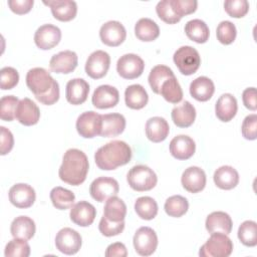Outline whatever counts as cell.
Instances as JSON below:
<instances>
[{
    "label": "cell",
    "mask_w": 257,
    "mask_h": 257,
    "mask_svg": "<svg viewBox=\"0 0 257 257\" xmlns=\"http://www.w3.org/2000/svg\"><path fill=\"white\" fill-rule=\"evenodd\" d=\"M174 75L175 74H174L173 70L167 65L159 64V65L154 66L149 74V77H148L149 84H150L152 90L155 93L160 94V90H161V86H162L163 82Z\"/></svg>",
    "instance_id": "obj_37"
},
{
    "label": "cell",
    "mask_w": 257,
    "mask_h": 257,
    "mask_svg": "<svg viewBox=\"0 0 257 257\" xmlns=\"http://www.w3.org/2000/svg\"><path fill=\"white\" fill-rule=\"evenodd\" d=\"M104 255L106 257H125L127 255L126 247L120 242L112 243L107 246Z\"/></svg>",
    "instance_id": "obj_54"
},
{
    "label": "cell",
    "mask_w": 257,
    "mask_h": 257,
    "mask_svg": "<svg viewBox=\"0 0 257 257\" xmlns=\"http://www.w3.org/2000/svg\"><path fill=\"white\" fill-rule=\"evenodd\" d=\"M102 125L100 137L102 138H113L117 137L125 128V118L122 114L117 112L101 114Z\"/></svg>",
    "instance_id": "obj_24"
},
{
    "label": "cell",
    "mask_w": 257,
    "mask_h": 257,
    "mask_svg": "<svg viewBox=\"0 0 257 257\" xmlns=\"http://www.w3.org/2000/svg\"><path fill=\"white\" fill-rule=\"evenodd\" d=\"M214 92V82L207 76H199L190 84V94L198 101L209 100L213 96Z\"/></svg>",
    "instance_id": "obj_28"
},
{
    "label": "cell",
    "mask_w": 257,
    "mask_h": 257,
    "mask_svg": "<svg viewBox=\"0 0 257 257\" xmlns=\"http://www.w3.org/2000/svg\"><path fill=\"white\" fill-rule=\"evenodd\" d=\"M158 204L152 197H140L135 202V211L143 220H153L158 214Z\"/></svg>",
    "instance_id": "obj_38"
},
{
    "label": "cell",
    "mask_w": 257,
    "mask_h": 257,
    "mask_svg": "<svg viewBox=\"0 0 257 257\" xmlns=\"http://www.w3.org/2000/svg\"><path fill=\"white\" fill-rule=\"evenodd\" d=\"M102 125L101 114L88 110L82 112L76 119V131L84 139H92L100 135Z\"/></svg>",
    "instance_id": "obj_7"
},
{
    "label": "cell",
    "mask_w": 257,
    "mask_h": 257,
    "mask_svg": "<svg viewBox=\"0 0 257 257\" xmlns=\"http://www.w3.org/2000/svg\"><path fill=\"white\" fill-rule=\"evenodd\" d=\"M135 34L141 41L151 42L159 37L160 28L154 20L150 18H141L135 25Z\"/></svg>",
    "instance_id": "obj_33"
},
{
    "label": "cell",
    "mask_w": 257,
    "mask_h": 257,
    "mask_svg": "<svg viewBox=\"0 0 257 257\" xmlns=\"http://www.w3.org/2000/svg\"><path fill=\"white\" fill-rule=\"evenodd\" d=\"M238 239L247 247L257 245V224L255 221H244L238 228Z\"/></svg>",
    "instance_id": "obj_41"
},
{
    "label": "cell",
    "mask_w": 257,
    "mask_h": 257,
    "mask_svg": "<svg viewBox=\"0 0 257 257\" xmlns=\"http://www.w3.org/2000/svg\"><path fill=\"white\" fill-rule=\"evenodd\" d=\"M185 33L189 39L197 43H205L210 36L208 25L201 19H193L186 23Z\"/></svg>",
    "instance_id": "obj_35"
},
{
    "label": "cell",
    "mask_w": 257,
    "mask_h": 257,
    "mask_svg": "<svg viewBox=\"0 0 257 257\" xmlns=\"http://www.w3.org/2000/svg\"><path fill=\"white\" fill-rule=\"evenodd\" d=\"M196 144L192 138L186 135L175 137L170 143V153L177 160H188L195 154Z\"/></svg>",
    "instance_id": "obj_23"
},
{
    "label": "cell",
    "mask_w": 257,
    "mask_h": 257,
    "mask_svg": "<svg viewBox=\"0 0 257 257\" xmlns=\"http://www.w3.org/2000/svg\"><path fill=\"white\" fill-rule=\"evenodd\" d=\"M19 99L14 95L2 96L0 100V117L5 121H12L15 118L16 108Z\"/></svg>",
    "instance_id": "obj_44"
},
{
    "label": "cell",
    "mask_w": 257,
    "mask_h": 257,
    "mask_svg": "<svg viewBox=\"0 0 257 257\" xmlns=\"http://www.w3.org/2000/svg\"><path fill=\"white\" fill-rule=\"evenodd\" d=\"M99 37L103 44L110 47H116L125 40L126 30L119 21L110 20L101 25L99 29Z\"/></svg>",
    "instance_id": "obj_13"
},
{
    "label": "cell",
    "mask_w": 257,
    "mask_h": 257,
    "mask_svg": "<svg viewBox=\"0 0 257 257\" xmlns=\"http://www.w3.org/2000/svg\"><path fill=\"white\" fill-rule=\"evenodd\" d=\"M1 137H0V155L5 156L11 152L14 146V138L12 133L5 126H1Z\"/></svg>",
    "instance_id": "obj_51"
},
{
    "label": "cell",
    "mask_w": 257,
    "mask_h": 257,
    "mask_svg": "<svg viewBox=\"0 0 257 257\" xmlns=\"http://www.w3.org/2000/svg\"><path fill=\"white\" fill-rule=\"evenodd\" d=\"M61 39V30L53 24H43L34 33V42L42 50L55 47Z\"/></svg>",
    "instance_id": "obj_15"
},
{
    "label": "cell",
    "mask_w": 257,
    "mask_h": 257,
    "mask_svg": "<svg viewBox=\"0 0 257 257\" xmlns=\"http://www.w3.org/2000/svg\"><path fill=\"white\" fill-rule=\"evenodd\" d=\"M174 63L184 75L194 74L200 67L201 56L192 46L185 45L178 48L173 56Z\"/></svg>",
    "instance_id": "obj_6"
},
{
    "label": "cell",
    "mask_w": 257,
    "mask_h": 257,
    "mask_svg": "<svg viewBox=\"0 0 257 257\" xmlns=\"http://www.w3.org/2000/svg\"><path fill=\"white\" fill-rule=\"evenodd\" d=\"M207 178L204 170L196 166L187 168L183 172L181 178L183 188L192 194H196L204 190Z\"/></svg>",
    "instance_id": "obj_17"
},
{
    "label": "cell",
    "mask_w": 257,
    "mask_h": 257,
    "mask_svg": "<svg viewBox=\"0 0 257 257\" xmlns=\"http://www.w3.org/2000/svg\"><path fill=\"white\" fill-rule=\"evenodd\" d=\"M238 103L236 97L231 93L222 94L216 101L215 113L216 116L224 122H228L236 115Z\"/></svg>",
    "instance_id": "obj_26"
},
{
    "label": "cell",
    "mask_w": 257,
    "mask_h": 257,
    "mask_svg": "<svg viewBox=\"0 0 257 257\" xmlns=\"http://www.w3.org/2000/svg\"><path fill=\"white\" fill-rule=\"evenodd\" d=\"M69 217L75 225L88 227L93 223L96 217V209L92 204L86 201H79L70 208Z\"/></svg>",
    "instance_id": "obj_18"
},
{
    "label": "cell",
    "mask_w": 257,
    "mask_h": 257,
    "mask_svg": "<svg viewBox=\"0 0 257 257\" xmlns=\"http://www.w3.org/2000/svg\"><path fill=\"white\" fill-rule=\"evenodd\" d=\"M4 254L6 257H28L30 255V246L27 240L14 238L6 244Z\"/></svg>",
    "instance_id": "obj_42"
},
{
    "label": "cell",
    "mask_w": 257,
    "mask_h": 257,
    "mask_svg": "<svg viewBox=\"0 0 257 257\" xmlns=\"http://www.w3.org/2000/svg\"><path fill=\"white\" fill-rule=\"evenodd\" d=\"M10 203L19 209L30 208L36 199L34 189L24 183H18L13 185L8 193Z\"/></svg>",
    "instance_id": "obj_14"
},
{
    "label": "cell",
    "mask_w": 257,
    "mask_h": 257,
    "mask_svg": "<svg viewBox=\"0 0 257 257\" xmlns=\"http://www.w3.org/2000/svg\"><path fill=\"white\" fill-rule=\"evenodd\" d=\"M233 251V242L224 233H212L199 250L201 257H228Z\"/></svg>",
    "instance_id": "obj_5"
},
{
    "label": "cell",
    "mask_w": 257,
    "mask_h": 257,
    "mask_svg": "<svg viewBox=\"0 0 257 257\" xmlns=\"http://www.w3.org/2000/svg\"><path fill=\"white\" fill-rule=\"evenodd\" d=\"M50 200L56 209L66 210L73 206L75 195L70 190L57 186L50 191Z\"/></svg>",
    "instance_id": "obj_36"
},
{
    "label": "cell",
    "mask_w": 257,
    "mask_h": 257,
    "mask_svg": "<svg viewBox=\"0 0 257 257\" xmlns=\"http://www.w3.org/2000/svg\"><path fill=\"white\" fill-rule=\"evenodd\" d=\"M110 65V56L103 50H95L85 62V72L92 79H99L106 75Z\"/></svg>",
    "instance_id": "obj_12"
},
{
    "label": "cell",
    "mask_w": 257,
    "mask_h": 257,
    "mask_svg": "<svg viewBox=\"0 0 257 257\" xmlns=\"http://www.w3.org/2000/svg\"><path fill=\"white\" fill-rule=\"evenodd\" d=\"M126 181L133 190L137 192H145L156 187L158 177L150 167L145 165H137L128 171Z\"/></svg>",
    "instance_id": "obj_4"
},
{
    "label": "cell",
    "mask_w": 257,
    "mask_h": 257,
    "mask_svg": "<svg viewBox=\"0 0 257 257\" xmlns=\"http://www.w3.org/2000/svg\"><path fill=\"white\" fill-rule=\"evenodd\" d=\"M46 6H49L53 17L59 21L67 22L75 18L77 13V4L71 0H51L43 1Z\"/></svg>",
    "instance_id": "obj_22"
},
{
    "label": "cell",
    "mask_w": 257,
    "mask_h": 257,
    "mask_svg": "<svg viewBox=\"0 0 257 257\" xmlns=\"http://www.w3.org/2000/svg\"><path fill=\"white\" fill-rule=\"evenodd\" d=\"M119 100L118 90L111 85L102 84L95 88L91 96L93 106L99 109L114 107Z\"/></svg>",
    "instance_id": "obj_16"
},
{
    "label": "cell",
    "mask_w": 257,
    "mask_h": 257,
    "mask_svg": "<svg viewBox=\"0 0 257 257\" xmlns=\"http://www.w3.org/2000/svg\"><path fill=\"white\" fill-rule=\"evenodd\" d=\"M171 5L179 17L194 13L197 10L198 2L195 0H171Z\"/></svg>",
    "instance_id": "obj_49"
},
{
    "label": "cell",
    "mask_w": 257,
    "mask_h": 257,
    "mask_svg": "<svg viewBox=\"0 0 257 257\" xmlns=\"http://www.w3.org/2000/svg\"><path fill=\"white\" fill-rule=\"evenodd\" d=\"M78 63L77 54L71 50L60 51L54 54L49 61L50 70L55 73L68 74L72 72Z\"/></svg>",
    "instance_id": "obj_19"
},
{
    "label": "cell",
    "mask_w": 257,
    "mask_h": 257,
    "mask_svg": "<svg viewBox=\"0 0 257 257\" xmlns=\"http://www.w3.org/2000/svg\"><path fill=\"white\" fill-rule=\"evenodd\" d=\"M15 118L23 125H34L40 118L39 107L33 100L28 97H24L18 102Z\"/></svg>",
    "instance_id": "obj_20"
},
{
    "label": "cell",
    "mask_w": 257,
    "mask_h": 257,
    "mask_svg": "<svg viewBox=\"0 0 257 257\" xmlns=\"http://www.w3.org/2000/svg\"><path fill=\"white\" fill-rule=\"evenodd\" d=\"M164 209L167 215L170 217L180 218L187 213L189 209V203L185 197L181 195H174L166 200Z\"/></svg>",
    "instance_id": "obj_40"
},
{
    "label": "cell",
    "mask_w": 257,
    "mask_h": 257,
    "mask_svg": "<svg viewBox=\"0 0 257 257\" xmlns=\"http://www.w3.org/2000/svg\"><path fill=\"white\" fill-rule=\"evenodd\" d=\"M174 123L179 127H189L191 126L196 118V108L188 100L184 101L182 104L175 106L171 113Z\"/></svg>",
    "instance_id": "obj_29"
},
{
    "label": "cell",
    "mask_w": 257,
    "mask_h": 257,
    "mask_svg": "<svg viewBox=\"0 0 257 257\" xmlns=\"http://www.w3.org/2000/svg\"><path fill=\"white\" fill-rule=\"evenodd\" d=\"M205 226L210 234L224 233L228 235L232 231L233 222L229 214L222 211H216L207 216Z\"/></svg>",
    "instance_id": "obj_25"
},
{
    "label": "cell",
    "mask_w": 257,
    "mask_h": 257,
    "mask_svg": "<svg viewBox=\"0 0 257 257\" xmlns=\"http://www.w3.org/2000/svg\"><path fill=\"white\" fill-rule=\"evenodd\" d=\"M36 226L34 221L27 216L16 217L10 226V232L14 238L30 240L34 236Z\"/></svg>",
    "instance_id": "obj_32"
},
{
    "label": "cell",
    "mask_w": 257,
    "mask_h": 257,
    "mask_svg": "<svg viewBox=\"0 0 257 257\" xmlns=\"http://www.w3.org/2000/svg\"><path fill=\"white\" fill-rule=\"evenodd\" d=\"M26 85L42 104L51 105L59 99V84L45 68L29 69L26 74Z\"/></svg>",
    "instance_id": "obj_1"
},
{
    "label": "cell",
    "mask_w": 257,
    "mask_h": 257,
    "mask_svg": "<svg viewBox=\"0 0 257 257\" xmlns=\"http://www.w3.org/2000/svg\"><path fill=\"white\" fill-rule=\"evenodd\" d=\"M124 101L127 107L132 109H141L147 105L149 95L143 85L132 84L124 90Z\"/></svg>",
    "instance_id": "obj_31"
},
{
    "label": "cell",
    "mask_w": 257,
    "mask_h": 257,
    "mask_svg": "<svg viewBox=\"0 0 257 257\" xmlns=\"http://www.w3.org/2000/svg\"><path fill=\"white\" fill-rule=\"evenodd\" d=\"M136 252L141 256H151L158 247L157 233L150 227L139 228L133 238Z\"/></svg>",
    "instance_id": "obj_8"
},
{
    "label": "cell",
    "mask_w": 257,
    "mask_h": 257,
    "mask_svg": "<svg viewBox=\"0 0 257 257\" xmlns=\"http://www.w3.org/2000/svg\"><path fill=\"white\" fill-rule=\"evenodd\" d=\"M147 138L153 143H161L165 141L170 133L168 121L161 116L150 117L145 126Z\"/></svg>",
    "instance_id": "obj_27"
},
{
    "label": "cell",
    "mask_w": 257,
    "mask_h": 257,
    "mask_svg": "<svg viewBox=\"0 0 257 257\" xmlns=\"http://www.w3.org/2000/svg\"><path fill=\"white\" fill-rule=\"evenodd\" d=\"M160 94L170 103H179L183 99V90L175 75L163 82Z\"/></svg>",
    "instance_id": "obj_39"
},
{
    "label": "cell",
    "mask_w": 257,
    "mask_h": 257,
    "mask_svg": "<svg viewBox=\"0 0 257 257\" xmlns=\"http://www.w3.org/2000/svg\"><path fill=\"white\" fill-rule=\"evenodd\" d=\"M145 69L144 60L135 53L120 56L116 62V71L124 79H135L142 75Z\"/></svg>",
    "instance_id": "obj_10"
},
{
    "label": "cell",
    "mask_w": 257,
    "mask_h": 257,
    "mask_svg": "<svg viewBox=\"0 0 257 257\" xmlns=\"http://www.w3.org/2000/svg\"><path fill=\"white\" fill-rule=\"evenodd\" d=\"M242 136L249 141H254L257 138V115L255 113L247 115L241 126Z\"/></svg>",
    "instance_id": "obj_50"
},
{
    "label": "cell",
    "mask_w": 257,
    "mask_h": 257,
    "mask_svg": "<svg viewBox=\"0 0 257 257\" xmlns=\"http://www.w3.org/2000/svg\"><path fill=\"white\" fill-rule=\"evenodd\" d=\"M156 12L159 18L168 24H175L182 19L175 13L171 5V0H163L158 2L156 6Z\"/></svg>",
    "instance_id": "obj_45"
},
{
    "label": "cell",
    "mask_w": 257,
    "mask_h": 257,
    "mask_svg": "<svg viewBox=\"0 0 257 257\" xmlns=\"http://www.w3.org/2000/svg\"><path fill=\"white\" fill-rule=\"evenodd\" d=\"M132 149L123 141H111L100 147L94 154L96 166L103 171L115 170L130 163Z\"/></svg>",
    "instance_id": "obj_3"
},
{
    "label": "cell",
    "mask_w": 257,
    "mask_h": 257,
    "mask_svg": "<svg viewBox=\"0 0 257 257\" xmlns=\"http://www.w3.org/2000/svg\"><path fill=\"white\" fill-rule=\"evenodd\" d=\"M242 100L243 104L246 108L255 111L257 109V96H256V88L255 87H248L244 89L242 93Z\"/></svg>",
    "instance_id": "obj_53"
},
{
    "label": "cell",
    "mask_w": 257,
    "mask_h": 257,
    "mask_svg": "<svg viewBox=\"0 0 257 257\" xmlns=\"http://www.w3.org/2000/svg\"><path fill=\"white\" fill-rule=\"evenodd\" d=\"M237 35L236 26L228 20L221 21L216 29V36L220 43L224 45H229L234 42Z\"/></svg>",
    "instance_id": "obj_43"
},
{
    "label": "cell",
    "mask_w": 257,
    "mask_h": 257,
    "mask_svg": "<svg viewBox=\"0 0 257 257\" xmlns=\"http://www.w3.org/2000/svg\"><path fill=\"white\" fill-rule=\"evenodd\" d=\"M88 93L89 84L83 78H72L66 84L65 97L70 104H82L87 99Z\"/></svg>",
    "instance_id": "obj_21"
},
{
    "label": "cell",
    "mask_w": 257,
    "mask_h": 257,
    "mask_svg": "<svg viewBox=\"0 0 257 257\" xmlns=\"http://www.w3.org/2000/svg\"><path fill=\"white\" fill-rule=\"evenodd\" d=\"M88 169L86 155L78 149H69L63 155L58 176L62 182L70 186H79L85 181Z\"/></svg>",
    "instance_id": "obj_2"
},
{
    "label": "cell",
    "mask_w": 257,
    "mask_h": 257,
    "mask_svg": "<svg viewBox=\"0 0 257 257\" xmlns=\"http://www.w3.org/2000/svg\"><path fill=\"white\" fill-rule=\"evenodd\" d=\"M82 245L80 234L68 227L62 228L55 236L56 249L66 255L76 254Z\"/></svg>",
    "instance_id": "obj_9"
},
{
    "label": "cell",
    "mask_w": 257,
    "mask_h": 257,
    "mask_svg": "<svg viewBox=\"0 0 257 257\" xmlns=\"http://www.w3.org/2000/svg\"><path fill=\"white\" fill-rule=\"evenodd\" d=\"M119 191L118 183L110 177H98L92 181L89 187V193L92 199L101 203L108 198L116 196Z\"/></svg>",
    "instance_id": "obj_11"
},
{
    "label": "cell",
    "mask_w": 257,
    "mask_h": 257,
    "mask_svg": "<svg viewBox=\"0 0 257 257\" xmlns=\"http://www.w3.org/2000/svg\"><path fill=\"white\" fill-rule=\"evenodd\" d=\"M224 9L230 17L242 18L249 11L247 0H227L224 2Z\"/></svg>",
    "instance_id": "obj_46"
},
{
    "label": "cell",
    "mask_w": 257,
    "mask_h": 257,
    "mask_svg": "<svg viewBox=\"0 0 257 257\" xmlns=\"http://www.w3.org/2000/svg\"><path fill=\"white\" fill-rule=\"evenodd\" d=\"M103 216L111 222L124 221L126 216V206L124 202L116 196L108 198L104 204Z\"/></svg>",
    "instance_id": "obj_34"
},
{
    "label": "cell",
    "mask_w": 257,
    "mask_h": 257,
    "mask_svg": "<svg viewBox=\"0 0 257 257\" xmlns=\"http://www.w3.org/2000/svg\"><path fill=\"white\" fill-rule=\"evenodd\" d=\"M19 81L18 71L11 67L5 66L0 70V87L2 90L12 89L17 85Z\"/></svg>",
    "instance_id": "obj_47"
},
{
    "label": "cell",
    "mask_w": 257,
    "mask_h": 257,
    "mask_svg": "<svg viewBox=\"0 0 257 257\" xmlns=\"http://www.w3.org/2000/svg\"><path fill=\"white\" fill-rule=\"evenodd\" d=\"M33 0H9L8 6L12 12L18 15L28 13L33 7Z\"/></svg>",
    "instance_id": "obj_52"
},
{
    "label": "cell",
    "mask_w": 257,
    "mask_h": 257,
    "mask_svg": "<svg viewBox=\"0 0 257 257\" xmlns=\"http://www.w3.org/2000/svg\"><path fill=\"white\" fill-rule=\"evenodd\" d=\"M215 185L222 190H232L239 183V174L231 166H222L218 168L213 176Z\"/></svg>",
    "instance_id": "obj_30"
},
{
    "label": "cell",
    "mask_w": 257,
    "mask_h": 257,
    "mask_svg": "<svg viewBox=\"0 0 257 257\" xmlns=\"http://www.w3.org/2000/svg\"><path fill=\"white\" fill-rule=\"evenodd\" d=\"M124 229V221L121 222H111L107 220L104 216L101 217L98 225L99 232L105 237H112L119 235Z\"/></svg>",
    "instance_id": "obj_48"
}]
</instances>
